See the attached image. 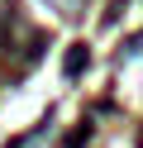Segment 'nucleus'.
Listing matches in <instances>:
<instances>
[{
    "label": "nucleus",
    "instance_id": "nucleus-1",
    "mask_svg": "<svg viewBox=\"0 0 143 148\" xmlns=\"http://www.w3.org/2000/svg\"><path fill=\"white\" fill-rule=\"evenodd\" d=\"M81 62H86V48H72V53H67V77H76Z\"/></svg>",
    "mask_w": 143,
    "mask_h": 148
}]
</instances>
